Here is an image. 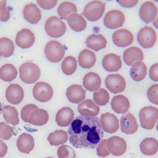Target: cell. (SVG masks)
<instances>
[{"label":"cell","mask_w":158,"mask_h":158,"mask_svg":"<svg viewBox=\"0 0 158 158\" xmlns=\"http://www.w3.org/2000/svg\"><path fill=\"white\" fill-rule=\"evenodd\" d=\"M69 143L76 148H95L103 138V130L97 117L78 116L68 129Z\"/></svg>","instance_id":"cell-1"},{"label":"cell","mask_w":158,"mask_h":158,"mask_svg":"<svg viewBox=\"0 0 158 158\" xmlns=\"http://www.w3.org/2000/svg\"><path fill=\"white\" fill-rule=\"evenodd\" d=\"M106 10V3L101 0H92L83 10L82 15L89 22H97L103 17Z\"/></svg>","instance_id":"cell-2"},{"label":"cell","mask_w":158,"mask_h":158,"mask_svg":"<svg viewBox=\"0 0 158 158\" xmlns=\"http://www.w3.org/2000/svg\"><path fill=\"white\" fill-rule=\"evenodd\" d=\"M47 35L53 39L61 38L67 31V25L61 19L53 16L49 17L44 24Z\"/></svg>","instance_id":"cell-3"},{"label":"cell","mask_w":158,"mask_h":158,"mask_svg":"<svg viewBox=\"0 0 158 158\" xmlns=\"http://www.w3.org/2000/svg\"><path fill=\"white\" fill-rule=\"evenodd\" d=\"M19 78L22 82L27 84L35 83L41 76V69L37 64L32 62H25L20 66Z\"/></svg>","instance_id":"cell-4"},{"label":"cell","mask_w":158,"mask_h":158,"mask_svg":"<svg viewBox=\"0 0 158 158\" xmlns=\"http://www.w3.org/2000/svg\"><path fill=\"white\" fill-rule=\"evenodd\" d=\"M157 40V35L155 28L146 25L139 30L137 34V41L145 49H150L155 46Z\"/></svg>","instance_id":"cell-5"},{"label":"cell","mask_w":158,"mask_h":158,"mask_svg":"<svg viewBox=\"0 0 158 158\" xmlns=\"http://www.w3.org/2000/svg\"><path fill=\"white\" fill-rule=\"evenodd\" d=\"M139 118L142 128L151 130L158 120V109L152 106H144L140 111Z\"/></svg>","instance_id":"cell-6"},{"label":"cell","mask_w":158,"mask_h":158,"mask_svg":"<svg viewBox=\"0 0 158 158\" xmlns=\"http://www.w3.org/2000/svg\"><path fill=\"white\" fill-rule=\"evenodd\" d=\"M44 55L49 61L52 63H59L64 57V48L59 41H50L45 45Z\"/></svg>","instance_id":"cell-7"},{"label":"cell","mask_w":158,"mask_h":158,"mask_svg":"<svg viewBox=\"0 0 158 158\" xmlns=\"http://www.w3.org/2000/svg\"><path fill=\"white\" fill-rule=\"evenodd\" d=\"M125 14L121 10L113 9L105 14L103 17V24L110 30H118L125 23Z\"/></svg>","instance_id":"cell-8"},{"label":"cell","mask_w":158,"mask_h":158,"mask_svg":"<svg viewBox=\"0 0 158 158\" xmlns=\"http://www.w3.org/2000/svg\"><path fill=\"white\" fill-rule=\"evenodd\" d=\"M33 95L39 102H48L53 96V89L48 83L44 81L38 82L33 86Z\"/></svg>","instance_id":"cell-9"},{"label":"cell","mask_w":158,"mask_h":158,"mask_svg":"<svg viewBox=\"0 0 158 158\" xmlns=\"http://www.w3.org/2000/svg\"><path fill=\"white\" fill-rule=\"evenodd\" d=\"M106 89L113 94L123 93L127 87L125 78L120 74H110L105 78Z\"/></svg>","instance_id":"cell-10"},{"label":"cell","mask_w":158,"mask_h":158,"mask_svg":"<svg viewBox=\"0 0 158 158\" xmlns=\"http://www.w3.org/2000/svg\"><path fill=\"white\" fill-rule=\"evenodd\" d=\"M157 13L158 7L154 2L146 1L139 8V17L144 23L150 24L157 17Z\"/></svg>","instance_id":"cell-11"},{"label":"cell","mask_w":158,"mask_h":158,"mask_svg":"<svg viewBox=\"0 0 158 158\" xmlns=\"http://www.w3.org/2000/svg\"><path fill=\"white\" fill-rule=\"evenodd\" d=\"M112 38L114 44L120 48L130 46L135 39L133 33L129 30L125 28H120L114 31Z\"/></svg>","instance_id":"cell-12"},{"label":"cell","mask_w":158,"mask_h":158,"mask_svg":"<svg viewBox=\"0 0 158 158\" xmlns=\"http://www.w3.org/2000/svg\"><path fill=\"white\" fill-rule=\"evenodd\" d=\"M106 148L111 155L120 157L127 152V144L123 138L118 136H112L107 140Z\"/></svg>","instance_id":"cell-13"},{"label":"cell","mask_w":158,"mask_h":158,"mask_svg":"<svg viewBox=\"0 0 158 158\" xmlns=\"http://www.w3.org/2000/svg\"><path fill=\"white\" fill-rule=\"evenodd\" d=\"M35 37L33 31L27 28H23L19 31L16 34V44L22 49H27L31 48L34 44Z\"/></svg>","instance_id":"cell-14"},{"label":"cell","mask_w":158,"mask_h":158,"mask_svg":"<svg viewBox=\"0 0 158 158\" xmlns=\"http://www.w3.org/2000/svg\"><path fill=\"white\" fill-rule=\"evenodd\" d=\"M103 130L109 134H113L118 130L120 127L119 120L115 115L110 112L102 114L100 118Z\"/></svg>","instance_id":"cell-15"},{"label":"cell","mask_w":158,"mask_h":158,"mask_svg":"<svg viewBox=\"0 0 158 158\" xmlns=\"http://www.w3.org/2000/svg\"><path fill=\"white\" fill-rule=\"evenodd\" d=\"M24 92L19 84H12L7 86L5 92V98L10 104L18 105L23 101Z\"/></svg>","instance_id":"cell-16"},{"label":"cell","mask_w":158,"mask_h":158,"mask_svg":"<svg viewBox=\"0 0 158 158\" xmlns=\"http://www.w3.org/2000/svg\"><path fill=\"white\" fill-rule=\"evenodd\" d=\"M120 129L126 135L135 134L138 130V124L134 114L127 112L120 118Z\"/></svg>","instance_id":"cell-17"},{"label":"cell","mask_w":158,"mask_h":158,"mask_svg":"<svg viewBox=\"0 0 158 158\" xmlns=\"http://www.w3.org/2000/svg\"><path fill=\"white\" fill-rule=\"evenodd\" d=\"M23 17L28 23L36 24L41 19V11L37 5L29 3L24 7L22 10Z\"/></svg>","instance_id":"cell-18"},{"label":"cell","mask_w":158,"mask_h":158,"mask_svg":"<svg viewBox=\"0 0 158 158\" xmlns=\"http://www.w3.org/2000/svg\"><path fill=\"white\" fill-rule=\"evenodd\" d=\"M102 67L106 72H118L122 67L121 58L117 54H106L102 59Z\"/></svg>","instance_id":"cell-19"},{"label":"cell","mask_w":158,"mask_h":158,"mask_svg":"<svg viewBox=\"0 0 158 158\" xmlns=\"http://www.w3.org/2000/svg\"><path fill=\"white\" fill-rule=\"evenodd\" d=\"M66 96L70 103H80L86 98L85 89L79 84H73L67 89Z\"/></svg>","instance_id":"cell-20"},{"label":"cell","mask_w":158,"mask_h":158,"mask_svg":"<svg viewBox=\"0 0 158 158\" xmlns=\"http://www.w3.org/2000/svg\"><path fill=\"white\" fill-rule=\"evenodd\" d=\"M75 119V113L70 107H63L56 114V122L58 126L67 127L70 125Z\"/></svg>","instance_id":"cell-21"},{"label":"cell","mask_w":158,"mask_h":158,"mask_svg":"<svg viewBox=\"0 0 158 158\" xmlns=\"http://www.w3.org/2000/svg\"><path fill=\"white\" fill-rule=\"evenodd\" d=\"M78 111L81 115L85 117H96L100 112V107L93 100L86 99L79 103Z\"/></svg>","instance_id":"cell-22"},{"label":"cell","mask_w":158,"mask_h":158,"mask_svg":"<svg viewBox=\"0 0 158 158\" xmlns=\"http://www.w3.org/2000/svg\"><path fill=\"white\" fill-rule=\"evenodd\" d=\"M67 22L69 27L77 33L84 31L87 27V22L85 17L78 13H73L69 15L67 19Z\"/></svg>","instance_id":"cell-23"},{"label":"cell","mask_w":158,"mask_h":158,"mask_svg":"<svg viewBox=\"0 0 158 158\" xmlns=\"http://www.w3.org/2000/svg\"><path fill=\"white\" fill-rule=\"evenodd\" d=\"M144 58L143 52L140 48L138 47H130L124 50L123 59L124 63L128 66H131L135 62L143 61Z\"/></svg>","instance_id":"cell-24"},{"label":"cell","mask_w":158,"mask_h":158,"mask_svg":"<svg viewBox=\"0 0 158 158\" xmlns=\"http://www.w3.org/2000/svg\"><path fill=\"white\" fill-rule=\"evenodd\" d=\"M16 146L20 152L24 154H29L34 148V138L28 133H22L20 136H19L16 141Z\"/></svg>","instance_id":"cell-25"},{"label":"cell","mask_w":158,"mask_h":158,"mask_svg":"<svg viewBox=\"0 0 158 158\" xmlns=\"http://www.w3.org/2000/svg\"><path fill=\"white\" fill-rule=\"evenodd\" d=\"M111 107L116 113L126 114L130 108V102L123 95H118L112 98L111 101Z\"/></svg>","instance_id":"cell-26"},{"label":"cell","mask_w":158,"mask_h":158,"mask_svg":"<svg viewBox=\"0 0 158 158\" xmlns=\"http://www.w3.org/2000/svg\"><path fill=\"white\" fill-rule=\"evenodd\" d=\"M85 43L88 48L95 52L105 49L107 46L106 39L103 35L95 33L89 35L86 38Z\"/></svg>","instance_id":"cell-27"},{"label":"cell","mask_w":158,"mask_h":158,"mask_svg":"<svg viewBox=\"0 0 158 158\" xmlns=\"http://www.w3.org/2000/svg\"><path fill=\"white\" fill-rule=\"evenodd\" d=\"M96 55L89 49H84L79 53L78 62L83 69H90L96 63Z\"/></svg>","instance_id":"cell-28"},{"label":"cell","mask_w":158,"mask_h":158,"mask_svg":"<svg viewBox=\"0 0 158 158\" xmlns=\"http://www.w3.org/2000/svg\"><path fill=\"white\" fill-rule=\"evenodd\" d=\"M101 78L98 73L90 72L86 73L83 78L84 88L89 92H95L101 88Z\"/></svg>","instance_id":"cell-29"},{"label":"cell","mask_w":158,"mask_h":158,"mask_svg":"<svg viewBox=\"0 0 158 158\" xmlns=\"http://www.w3.org/2000/svg\"><path fill=\"white\" fill-rule=\"evenodd\" d=\"M49 114L48 111L44 109L37 108L32 111L29 116V121L28 123L33 126L41 127L44 126L48 122Z\"/></svg>","instance_id":"cell-30"},{"label":"cell","mask_w":158,"mask_h":158,"mask_svg":"<svg viewBox=\"0 0 158 158\" xmlns=\"http://www.w3.org/2000/svg\"><path fill=\"white\" fill-rule=\"evenodd\" d=\"M130 76L134 81L140 82L146 78L147 75V67L143 61L135 62L131 65Z\"/></svg>","instance_id":"cell-31"},{"label":"cell","mask_w":158,"mask_h":158,"mask_svg":"<svg viewBox=\"0 0 158 158\" xmlns=\"http://www.w3.org/2000/svg\"><path fill=\"white\" fill-rule=\"evenodd\" d=\"M140 149L146 156L155 155L158 152V141L154 138H146L140 144Z\"/></svg>","instance_id":"cell-32"},{"label":"cell","mask_w":158,"mask_h":158,"mask_svg":"<svg viewBox=\"0 0 158 158\" xmlns=\"http://www.w3.org/2000/svg\"><path fill=\"white\" fill-rule=\"evenodd\" d=\"M78 12V7L72 2H62L57 8V14L62 20H67L70 14Z\"/></svg>","instance_id":"cell-33"},{"label":"cell","mask_w":158,"mask_h":158,"mask_svg":"<svg viewBox=\"0 0 158 158\" xmlns=\"http://www.w3.org/2000/svg\"><path fill=\"white\" fill-rule=\"evenodd\" d=\"M17 75V69L12 64H5L0 67V78L3 81H13L16 78Z\"/></svg>","instance_id":"cell-34"},{"label":"cell","mask_w":158,"mask_h":158,"mask_svg":"<svg viewBox=\"0 0 158 158\" xmlns=\"http://www.w3.org/2000/svg\"><path fill=\"white\" fill-rule=\"evenodd\" d=\"M68 132L64 130H56L50 133L48 137V140L51 146H58L63 145L68 141Z\"/></svg>","instance_id":"cell-35"},{"label":"cell","mask_w":158,"mask_h":158,"mask_svg":"<svg viewBox=\"0 0 158 158\" xmlns=\"http://www.w3.org/2000/svg\"><path fill=\"white\" fill-rule=\"evenodd\" d=\"M2 115L4 119L7 123L13 126H17L19 123L18 111L14 106L7 105L2 109Z\"/></svg>","instance_id":"cell-36"},{"label":"cell","mask_w":158,"mask_h":158,"mask_svg":"<svg viewBox=\"0 0 158 158\" xmlns=\"http://www.w3.org/2000/svg\"><path fill=\"white\" fill-rule=\"evenodd\" d=\"M15 45L13 41L7 37L0 39V56L2 58H9L14 54Z\"/></svg>","instance_id":"cell-37"},{"label":"cell","mask_w":158,"mask_h":158,"mask_svg":"<svg viewBox=\"0 0 158 158\" xmlns=\"http://www.w3.org/2000/svg\"><path fill=\"white\" fill-rule=\"evenodd\" d=\"M78 62L73 56H67L61 62V70L66 76H72L77 70Z\"/></svg>","instance_id":"cell-38"},{"label":"cell","mask_w":158,"mask_h":158,"mask_svg":"<svg viewBox=\"0 0 158 158\" xmlns=\"http://www.w3.org/2000/svg\"><path fill=\"white\" fill-rule=\"evenodd\" d=\"M110 99V93L104 88H100L98 90L94 92L93 101L99 106H106Z\"/></svg>","instance_id":"cell-39"},{"label":"cell","mask_w":158,"mask_h":158,"mask_svg":"<svg viewBox=\"0 0 158 158\" xmlns=\"http://www.w3.org/2000/svg\"><path fill=\"white\" fill-rule=\"evenodd\" d=\"M57 155L59 158H76V152L68 145H61L59 146Z\"/></svg>","instance_id":"cell-40"},{"label":"cell","mask_w":158,"mask_h":158,"mask_svg":"<svg viewBox=\"0 0 158 158\" xmlns=\"http://www.w3.org/2000/svg\"><path fill=\"white\" fill-rule=\"evenodd\" d=\"M14 135V129L9 124L5 122L0 123V139L3 140H8Z\"/></svg>","instance_id":"cell-41"},{"label":"cell","mask_w":158,"mask_h":158,"mask_svg":"<svg viewBox=\"0 0 158 158\" xmlns=\"http://www.w3.org/2000/svg\"><path fill=\"white\" fill-rule=\"evenodd\" d=\"M148 101L155 105H158V84H153L147 90Z\"/></svg>","instance_id":"cell-42"},{"label":"cell","mask_w":158,"mask_h":158,"mask_svg":"<svg viewBox=\"0 0 158 158\" xmlns=\"http://www.w3.org/2000/svg\"><path fill=\"white\" fill-rule=\"evenodd\" d=\"M10 18V14L7 8V0L0 2V20L1 22H7Z\"/></svg>","instance_id":"cell-43"},{"label":"cell","mask_w":158,"mask_h":158,"mask_svg":"<svg viewBox=\"0 0 158 158\" xmlns=\"http://www.w3.org/2000/svg\"><path fill=\"white\" fill-rule=\"evenodd\" d=\"M38 108V106L35 104H27L24 106L21 110V118L22 120L25 123H28L29 121V116L32 111Z\"/></svg>","instance_id":"cell-44"},{"label":"cell","mask_w":158,"mask_h":158,"mask_svg":"<svg viewBox=\"0 0 158 158\" xmlns=\"http://www.w3.org/2000/svg\"><path fill=\"white\" fill-rule=\"evenodd\" d=\"M58 1L59 0H36L38 6L45 10L53 9L57 5Z\"/></svg>","instance_id":"cell-45"},{"label":"cell","mask_w":158,"mask_h":158,"mask_svg":"<svg viewBox=\"0 0 158 158\" xmlns=\"http://www.w3.org/2000/svg\"><path fill=\"white\" fill-rule=\"evenodd\" d=\"M106 139L101 140L97 146V155L100 157H106L110 155L106 148Z\"/></svg>","instance_id":"cell-46"},{"label":"cell","mask_w":158,"mask_h":158,"mask_svg":"<svg viewBox=\"0 0 158 158\" xmlns=\"http://www.w3.org/2000/svg\"><path fill=\"white\" fill-rule=\"evenodd\" d=\"M140 0H117V2L120 6L123 8H133L138 5Z\"/></svg>","instance_id":"cell-47"},{"label":"cell","mask_w":158,"mask_h":158,"mask_svg":"<svg viewBox=\"0 0 158 158\" xmlns=\"http://www.w3.org/2000/svg\"><path fill=\"white\" fill-rule=\"evenodd\" d=\"M148 76L152 81L158 82V62L151 66L148 72Z\"/></svg>","instance_id":"cell-48"},{"label":"cell","mask_w":158,"mask_h":158,"mask_svg":"<svg viewBox=\"0 0 158 158\" xmlns=\"http://www.w3.org/2000/svg\"><path fill=\"white\" fill-rule=\"evenodd\" d=\"M7 152V146L2 140H0V158L4 157Z\"/></svg>","instance_id":"cell-49"},{"label":"cell","mask_w":158,"mask_h":158,"mask_svg":"<svg viewBox=\"0 0 158 158\" xmlns=\"http://www.w3.org/2000/svg\"><path fill=\"white\" fill-rule=\"evenodd\" d=\"M152 24H153V26L154 27L156 28V29L158 30V13H157V17H156V19L155 20H154V22H152Z\"/></svg>","instance_id":"cell-50"},{"label":"cell","mask_w":158,"mask_h":158,"mask_svg":"<svg viewBox=\"0 0 158 158\" xmlns=\"http://www.w3.org/2000/svg\"><path fill=\"white\" fill-rule=\"evenodd\" d=\"M2 112V104L0 102V114H1Z\"/></svg>","instance_id":"cell-51"},{"label":"cell","mask_w":158,"mask_h":158,"mask_svg":"<svg viewBox=\"0 0 158 158\" xmlns=\"http://www.w3.org/2000/svg\"><path fill=\"white\" fill-rule=\"evenodd\" d=\"M156 128H157V130L158 131V120H157V127H156Z\"/></svg>","instance_id":"cell-52"},{"label":"cell","mask_w":158,"mask_h":158,"mask_svg":"<svg viewBox=\"0 0 158 158\" xmlns=\"http://www.w3.org/2000/svg\"><path fill=\"white\" fill-rule=\"evenodd\" d=\"M104 1H107V2H111V1H113V0H104Z\"/></svg>","instance_id":"cell-53"},{"label":"cell","mask_w":158,"mask_h":158,"mask_svg":"<svg viewBox=\"0 0 158 158\" xmlns=\"http://www.w3.org/2000/svg\"><path fill=\"white\" fill-rule=\"evenodd\" d=\"M154 2H157L158 3V0H153Z\"/></svg>","instance_id":"cell-54"},{"label":"cell","mask_w":158,"mask_h":158,"mask_svg":"<svg viewBox=\"0 0 158 158\" xmlns=\"http://www.w3.org/2000/svg\"><path fill=\"white\" fill-rule=\"evenodd\" d=\"M45 158H54V157H45Z\"/></svg>","instance_id":"cell-55"},{"label":"cell","mask_w":158,"mask_h":158,"mask_svg":"<svg viewBox=\"0 0 158 158\" xmlns=\"http://www.w3.org/2000/svg\"><path fill=\"white\" fill-rule=\"evenodd\" d=\"M71 1H77V0H71Z\"/></svg>","instance_id":"cell-56"},{"label":"cell","mask_w":158,"mask_h":158,"mask_svg":"<svg viewBox=\"0 0 158 158\" xmlns=\"http://www.w3.org/2000/svg\"><path fill=\"white\" fill-rule=\"evenodd\" d=\"M0 22H1V20H0Z\"/></svg>","instance_id":"cell-57"}]
</instances>
